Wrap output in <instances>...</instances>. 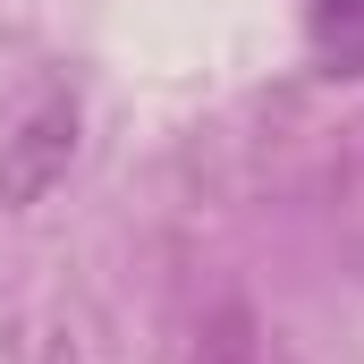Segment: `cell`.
Here are the masks:
<instances>
[{
  "mask_svg": "<svg viewBox=\"0 0 364 364\" xmlns=\"http://www.w3.org/2000/svg\"><path fill=\"white\" fill-rule=\"evenodd\" d=\"M68 153H77V102L43 93L34 119L0 144V203H43L60 186V170H68Z\"/></svg>",
  "mask_w": 364,
  "mask_h": 364,
  "instance_id": "6da1fadb",
  "label": "cell"
},
{
  "mask_svg": "<svg viewBox=\"0 0 364 364\" xmlns=\"http://www.w3.org/2000/svg\"><path fill=\"white\" fill-rule=\"evenodd\" d=\"M314 43L339 68H356L364 60V0H314Z\"/></svg>",
  "mask_w": 364,
  "mask_h": 364,
  "instance_id": "7a4b0ae2",
  "label": "cell"
},
{
  "mask_svg": "<svg viewBox=\"0 0 364 364\" xmlns=\"http://www.w3.org/2000/svg\"><path fill=\"white\" fill-rule=\"evenodd\" d=\"M195 364H255V339H246V305H229L220 322H212V339H203V356Z\"/></svg>",
  "mask_w": 364,
  "mask_h": 364,
  "instance_id": "3957f363",
  "label": "cell"
}]
</instances>
